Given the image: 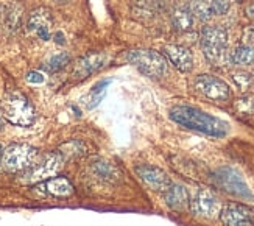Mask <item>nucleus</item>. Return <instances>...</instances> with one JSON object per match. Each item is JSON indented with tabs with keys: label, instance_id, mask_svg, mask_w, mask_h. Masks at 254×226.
Here are the masks:
<instances>
[{
	"label": "nucleus",
	"instance_id": "17",
	"mask_svg": "<svg viewBox=\"0 0 254 226\" xmlns=\"http://www.w3.org/2000/svg\"><path fill=\"white\" fill-rule=\"evenodd\" d=\"M172 24L178 31H189L193 27V14L189 5H180L172 13Z\"/></svg>",
	"mask_w": 254,
	"mask_h": 226
},
{
	"label": "nucleus",
	"instance_id": "23",
	"mask_svg": "<svg viewBox=\"0 0 254 226\" xmlns=\"http://www.w3.org/2000/svg\"><path fill=\"white\" fill-rule=\"evenodd\" d=\"M22 19V6L19 5H13L8 9V14H6V22L9 27L16 28L19 25V22Z\"/></svg>",
	"mask_w": 254,
	"mask_h": 226
},
{
	"label": "nucleus",
	"instance_id": "33",
	"mask_svg": "<svg viewBox=\"0 0 254 226\" xmlns=\"http://www.w3.org/2000/svg\"><path fill=\"white\" fill-rule=\"evenodd\" d=\"M253 112H254V106H253Z\"/></svg>",
	"mask_w": 254,
	"mask_h": 226
},
{
	"label": "nucleus",
	"instance_id": "12",
	"mask_svg": "<svg viewBox=\"0 0 254 226\" xmlns=\"http://www.w3.org/2000/svg\"><path fill=\"white\" fill-rule=\"evenodd\" d=\"M27 27L41 41H49L52 38V27H53V19L50 11L46 8L35 9L28 17Z\"/></svg>",
	"mask_w": 254,
	"mask_h": 226
},
{
	"label": "nucleus",
	"instance_id": "24",
	"mask_svg": "<svg viewBox=\"0 0 254 226\" xmlns=\"http://www.w3.org/2000/svg\"><path fill=\"white\" fill-rule=\"evenodd\" d=\"M233 80L240 90H247L248 86L253 83V76L247 72H236L233 74Z\"/></svg>",
	"mask_w": 254,
	"mask_h": 226
},
{
	"label": "nucleus",
	"instance_id": "1",
	"mask_svg": "<svg viewBox=\"0 0 254 226\" xmlns=\"http://www.w3.org/2000/svg\"><path fill=\"white\" fill-rule=\"evenodd\" d=\"M169 116L180 127L203 133L206 136H211V138H225L229 133L228 122L193 106L176 105L169 111Z\"/></svg>",
	"mask_w": 254,
	"mask_h": 226
},
{
	"label": "nucleus",
	"instance_id": "14",
	"mask_svg": "<svg viewBox=\"0 0 254 226\" xmlns=\"http://www.w3.org/2000/svg\"><path fill=\"white\" fill-rule=\"evenodd\" d=\"M106 63V56L100 53H89L86 55L84 58H80L76 61L73 67V78L75 80H84L89 75L95 74L102 69Z\"/></svg>",
	"mask_w": 254,
	"mask_h": 226
},
{
	"label": "nucleus",
	"instance_id": "34",
	"mask_svg": "<svg viewBox=\"0 0 254 226\" xmlns=\"http://www.w3.org/2000/svg\"><path fill=\"white\" fill-rule=\"evenodd\" d=\"M0 154H2V150H0Z\"/></svg>",
	"mask_w": 254,
	"mask_h": 226
},
{
	"label": "nucleus",
	"instance_id": "31",
	"mask_svg": "<svg viewBox=\"0 0 254 226\" xmlns=\"http://www.w3.org/2000/svg\"><path fill=\"white\" fill-rule=\"evenodd\" d=\"M57 2H67V0H57Z\"/></svg>",
	"mask_w": 254,
	"mask_h": 226
},
{
	"label": "nucleus",
	"instance_id": "25",
	"mask_svg": "<svg viewBox=\"0 0 254 226\" xmlns=\"http://www.w3.org/2000/svg\"><path fill=\"white\" fill-rule=\"evenodd\" d=\"M209 5H211L212 16H223L229 11V0H212Z\"/></svg>",
	"mask_w": 254,
	"mask_h": 226
},
{
	"label": "nucleus",
	"instance_id": "29",
	"mask_svg": "<svg viewBox=\"0 0 254 226\" xmlns=\"http://www.w3.org/2000/svg\"><path fill=\"white\" fill-rule=\"evenodd\" d=\"M55 42H57V44H65L64 36H63V33H61V31H58L57 35H55Z\"/></svg>",
	"mask_w": 254,
	"mask_h": 226
},
{
	"label": "nucleus",
	"instance_id": "2",
	"mask_svg": "<svg viewBox=\"0 0 254 226\" xmlns=\"http://www.w3.org/2000/svg\"><path fill=\"white\" fill-rule=\"evenodd\" d=\"M38 150L28 144H11L0 154V168L8 173L24 172L33 165Z\"/></svg>",
	"mask_w": 254,
	"mask_h": 226
},
{
	"label": "nucleus",
	"instance_id": "30",
	"mask_svg": "<svg viewBox=\"0 0 254 226\" xmlns=\"http://www.w3.org/2000/svg\"><path fill=\"white\" fill-rule=\"evenodd\" d=\"M3 111H2V106H0V131L3 130Z\"/></svg>",
	"mask_w": 254,
	"mask_h": 226
},
{
	"label": "nucleus",
	"instance_id": "4",
	"mask_svg": "<svg viewBox=\"0 0 254 226\" xmlns=\"http://www.w3.org/2000/svg\"><path fill=\"white\" fill-rule=\"evenodd\" d=\"M212 179L215 181V186L225 190L226 194L234 195L242 200H254V194L251 192L247 181L244 179L236 168L233 167H220L212 173Z\"/></svg>",
	"mask_w": 254,
	"mask_h": 226
},
{
	"label": "nucleus",
	"instance_id": "22",
	"mask_svg": "<svg viewBox=\"0 0 254 226\" xmlns=\"http://www.w3.org/2000/svg\"><path fill=\"white\" fill-rule=\"evenodd\" d=\"M136 3L145 11H161L167 5V0H136Z\"/></svg>",
	"mask_w": 254,
	"mask_h": 226
},
{
	"label": "nucleus",
	"instance_id": "6",
	"mask_svg": "<svg viewBox=\"0 0 254 226\" xmlns=\"http://www.w3.org/2000/svg\"><path fill=\"white\" fill-rule=\"evenodd\" d=\"M127 60L137 67V69L147 76L161 78L167 72V61L159 52L142 49V50H131L127 56Z\"/></svg>",
	"mask_w": 254,
	"mask_h": 226
},
{
	"label": "nucleus",
	"instance_id": "16",
	"mask_svg": "<svg viewBox=\"0 0 254 226\" xmlns=\"http://www.w3.org/2000/svg\"><path fill=\"white\" fill-rule=\"evenodd\" d=\"M46 194L49 195H53V197H70L73 194V186L72 183L64 176H55V178H50L47 181H44V183L39 186Z\"/></svg>",
	"mask_w": 254,
	"mask_h": 226
},
{
	"label": "nucleus",
	"instance_id": "8",
	"mask_svg": "<svg viewBox=\"0 0 254 226\" xmlns=\"http://www.w3.org/2000/svg\"><path fill=\"white\" fill-rule=\"evenodd\" d=\"M195 89L209 100L226 101L231 97V89L228 83L214 75H198L195 78Z\"/></svg>",
	"mask_w": 254,
	"mask_h": 226
},
{
	"label": "nucleus",
	"instance_id": "11",
	"mask_svg": "<svg viewBox=\"0 0 254 226\" xmlns=\"http://www.w3.org/2000/svg\"><path fill=\"white\" fill-rule=\"evenodd\" d=\"M136 173L150 189L156 190V192H162L164 194V192L172 186L170 176L165 173L162 168H159L156 165L140 164L136 167Z\"/></svg>",
	"mask_w": 254,
	"mask_h": 226
},
{
	"label": "nucleus",
	"instance_id": "19",
	"mask_svg": "<svg viewBox=\"0 0 254 226\" xmlns=\"http://www.w3.org/2000/svg\"><path fill=\"white\" fill-rule=\"evenodd\" d=\"M189 8L192 11L193 17L200 19L201 22H207L212 17V11H211V5L204 0H192L189 3Z\"/></svg>",
	"mask_w": 254,
	"mask_h": 226
},
{
	"label": "nucleus",
	"instance_id": "13",
	"mask_svg": "<svg viewBox=\"0 0 254 226\" xmlns=\"http://www.w3.org/2000/svg\"><path fill=\"white\" fill-rule=\"evenodd\" d=\"M164 53H165V56H167V58L170 60V63L180 72L187 74V72L192 71V67H193V55H192V52L187 47L170 44V45H165V47H164Z\"/></svg>",
	"mask_w": 254,
	"mask_h": 226
},
{
	"label": "nucleus",
	"instance_id": "5",
	"mask_svg": "<svg viewBox=\"0 0 254 226\" xmlns=\"http://www.w3.org/2000/svg\"><path fill=\"white\" fill-rule=\"evenodd\" d=\"M3 117L16 127H30L35 122V109H33L28 98L22 94H9L3 105Z\"/></svg>",
	"mask_w": 254,
	"mask_h": 226
},
{
	"label": "nucleus",
	"instance_id": "7",
	"mask_svg": "<svg viewBox=\"0 0 254 226\" xmlns=\"http://www.w3.org/2000/svg\"><path fill=\"white\" fill-rule=\"evenodd\" d=\"M63 161H64V157L58 151L46 154L39 164L31 165L28 168V172L25 173V181L35 184V183H42V181L53 178L63 167Z\"/></svg>",
	"mask_w": 254,
	"mask_h": 226
},
{
	"label": "nucleus",
	"instance_id": "3",
	"mask_svg": "<svg viewBox=\"0 0 254 226\" xmlns=\"http://www.w3.org/2000/svg\"><path fill=\"white\" fill-rule=\"evenodd\" d=\"M201 49L209 63L222 66L226 61L228 31L223 27H204L201 31Z\"/></svg>",
	"mask_w": 254,
	"mask_h": 226
},
{
	"label": "nucleus",
	"instance_id": "18",
	"mask_svg": "<svg viewBox=\"0 0 254 226\" xmlns=\"http://www.w3.org/2000/svg\"><path fill=\"white\" fill-rule=\"evenodd\" d=\"M231 61L234 64H240V66H247V64H253L254 63V47L251 45H240L237 47L233 55H231Z\"/></svg>",
	"mask_w": 254,
	"mask_h": 226
},
{
	"label": "nucleus",
	"instance_id": "20",
	"mask_svg": "<svg viewBox=\"0 0 254 226\" xmlns=\"http://www.w3.org/2000/svg\"><path fill=\"white\" fill-rule=\"evenodd\" d=\"M70 63V56L69 53H65V52H61V53H57V55H53L52 58L46 63V69L49 72H60L63 71L65 66H67Z\"/></svg>",
	"mask_w": 254,
	"mask_h": 226
},
{
	"label": "nucleus",
	"instance_id": "21",
	"mask_svg": "<svg viewBox=\"0 0 254 226\" xmlns=\"http://www.w3.org/2000/svg\"><path fill=\"white\" fill-rule=\"evenodd\" d=\"M94 172L100 176V178H103V179H106V181H113V179H116V176H117V172H116V168L109 164V162H103V161H98V162H94Z\"/></svg>",
	"mask_w": 254,
	"mask_h": 226
},
{
	"label": "nucleus",
	"instance_id": "35",
	"mask_svg": "<svg viewBox=\"0 0 254 226\" xmlns=\"http://www.w3.org/2000/svg\"><path fill=\"white\" fill-rule=\"evenodd\" d=\"M253 81H254V78H253Z\"/></svg>",
	"mask_w": 254,
	"mask_h": 226
},
{
	"label": "nucleus",
	"instance_id": "15",
	"mask_svg": "<svg viewBox=\"0 0 254 226\" xmlns=\"http://www.w3.org/2000/svg\"><path fill=\"white\" fill-rule=\"evenodd\" d=\"M164 200L167 206L173 211H186L190 206V197L187 189L181 184H172L167 190L164 192Z\"/></svg>",
	"mask_w": 254,
	"mask_h": 226
},
{
	"label": "nucleus",
	"instance_id": "9",
	"mask_svg": "<svg viewBox=\"0 0 254 226\" xmlns=\"http://www.w3.org/2000/svg\"><path fill=\"white\" fill-rule=\"evenodd\" d=\"M220 220L223 226H253L254 211L242 203H228L220 209Z\"/></svg>",
	"mask_w": 254,
	"mask_h": 226
},
{
	"label": "nucleus",
	"instance_id": "28",
	"mask_svg": "<svg viewBox=\"0 0 254 226\" xmlns=\"http://www.w3.org/2000/svg\"><path fill=\"white\" fill-rule=\"evenodd\" d=\"M245 13H247V16H248L250 19H254V5H253V3L247 5V8H245Z\"/></svg>",
	"mask_w": 254,
	"mask_h": 226
},
{
	"label": "nucleus",
	"instance_id": "26",
	"mask_svg": "<svg viewBox=\"0 0 254 226\" xmlns=\"http://www.w3.org/2000/svg\"><path fill=\"white\" fill-rule=\"evenodd\" d=\"M242 39H244L245 45H251V47H254V25L245 27L244 35H242Z\"/></svg>",
	"mask_w": 254,
	"mask_h": 226
},
{
	"label": "nucleus",
	"instance_id": "27",
	"mask_svg": "<svg viewBox=\"0 0 254 226\" xmlns=\"http://www.w3.org/2000/svg\"><path fill=\"white\" fill-rule=\"evenodd\" d=\"M27 81H28V83H36V84H39V83H44V81H46V76H44L41 72L33 71V72H28V74H27Z\"/></svg>",
	"mask_w": 254,
	"mask_h": 226
},
{
	"label": "nucleus",
	"instance_id": "32",
	"mask_svg": "<svg viewBox=\"0 0 254 226\" xmlns=\"http://www.w3.org/2000/svg\"><path fill=\"white\" fill-rule=\"evenodd\" d=\"M236 2H242V0H236Z\"/></svg>",
	"mask_w": 254,
	"mask_h": 226
},
{
	"label": "nucleus",
	"instance_id": "10",
	"mask_svg": "<svg viewBox=\"0 0 254 226\" xmlns=\"http://www.w3.org/2000/svg\"><path fill=\"white\" fill-rule=\"evenodd\" d=\"M189 208L198 217L212 219L220 214V201L209 189H200L190 200Z\"/></svg>",
	"mask_w": 254,
	"mask_h": 226
}]
</instances>
